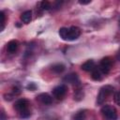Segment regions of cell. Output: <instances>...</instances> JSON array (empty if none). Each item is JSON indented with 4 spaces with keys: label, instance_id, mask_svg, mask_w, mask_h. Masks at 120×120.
<instances>
[{
    "label": "cell",
    "instance_id": "9c48e42d",
    "mask_svg": "<svg viewBox=\"0 0 120 120\" xmlns=\"http://www.w3.org/2000/svg\"><path fill=\"white\" fill-rule=\"evenodd\" d=\"M96 67L97 66H96V64L93 60H87L86 62H84L82 65V69L86 71V72H92Z\"/></svg>",
    "mask_w": 120,
    "mask_h": 120
},
{
    "label": "cell",
    "instance_id": "3957f363",
    "mask_svg": "<svg viewBox=\"0 0 120 120\" xmlns=\"http://www.w3.org/2000/svg\"><path fill=\"white\" fill-rule=\"evenodd\" d=\"M112 93H113V87L112 85L102 86L98 92V97H97V104H98V105L103 104Z\"/></svg>",
    "mask_w": 120,
    "mask_h": 120
},
{
    "label": "cell",
    "instance_id": "ffe728a7",
    "mask_svg": "<svg viewBox=\"0 0 120 120\" xmlns=\"http://www.w3.org/2000/svg\"><path fill=\"white\" fill-rule=\"evenodd\" d=\"M12 92H13V95H18V94L21 93V90L17 86H13L12 87Z\"/></svg>",
    "mask_w": 120,
    "mask_h": 120
},
{
    "label": "cell",
    "instance_id": "ba28073f",
    "mask_svg": "<svg viewBox=\"0 0 120 120\" xmlns=\"http://www.w3.org/2000/svg\"><path fill=\"white\" fill-rule=\"evenodd\" d=\"M63 81L65 82H68V83H72V84H79V82H80L79 77L76 73H69V74L66 75L64 77Z\"/></svg>",
    "mask_w": 120,
    "mask_h": 120
},
{
    "label": "cell",
    "instance_id": "30bf717a",
    "mask_svg": "<svg viewBox=\"0 0 120 120\" xmlns=\"http://www.w3.org/2000/svg\"><path fill=\"white\" fill-rule=\"evenodd\" d=\"M18 47H19V42H18L17 40H15V39H12V40H10V41L8 43V45H7V50H8V52L13 53V52H15L17 51Z\"/></svg>",
    "mask_w": 120,
    "mask_h": 120
},
{
    "label": "cell",
    "instance_id": "5bb4252c",
    "mask_svg": "<svg viewBox=\"0 0 120 120\" xmlns=\"http://www.w3.org/2000/svg\"><path fill=\"white\" fill-rule=\"evenodd\" d=\"M85 117H86L85 111H79L73 115L72 120H85Z\"/></svg>",
    "mask_w": 120,
    "mask_h": 120
},
{
    "label": "cell",
    "instance_id": "2e32d148",
    "mask_svg": "<svg viewBox=\"0 0 120 120\" xmlns=\"http://www.w3.org/2000/svg\"><path fill=\"white\" fill-rule=\"evenodd\" d=\"M0 18H1V31H3L5 28V23H6V15L4 11H0Z\"/></svg>",
    "mask_w": 120,
    "mask_h": 120
},
{
    "label": "cell",
    "instance_id": "5b68a950",
    "mask_svg": "<svg viewBox=\"0 0 120 120\" xmlns=\"http://www.w3.org/2000/svg\"><path fill=\"white\" fill-rule=\"evenodd\" d=\"M112 67V59L110 56H106L102 58L99 62L98 68L102 72V74H108Z\"/></svg>",
    "mask_w": 120,
    "mask_h": 120
},
{
    "label": "cell",
    "instance_id": "7c38bea8",
    "mask_svg": "<svg viewBox=\"0 0 120 120\" xmlns=\"http://www.w3.org/2000/svg\"><path fill=\"white\" fill-rule=\"evenodd\" d=\"M21 20L22 22L24 23H29L32 20V12L30 10H26L24 11L22 15H21Z\"/></svg>",
    "mask_w": 120,
    "mask_h": 120
},
{
    "label": "cell",
    "instance_id": "603a6c76",
    "mask_svg": "<svg viewBox=\"0 0 120 120\" xmlns=\"http://www.w3.org/2000/svg\"><path fill=\"white\" fill-rule=\"evenodd\" d=\"M116 58H117V60L120 61V49L118 50V52H117V53H116Z\"/></svg>",
    "mask_w": 120,
    "mask_h": 120
},
{
    "label": "cell",
    "instance_id": "8992f818",
    "mask_svg": "<svg viewBox=\"0 0 120 120\" xmlns=\"http://www.w3.org/2000/svg\"><path fill=\"white\" fill-rule=\"evenodd\" d=\"M52 96L56 99H62L67 94V86L65 84L57 85L52 89Z\"/></svg>",
    "mask_w": 120,
    "mask_h": 120
},
{
    "label": "cell",
    "instance_id": "277c9868",
    "mask_svg": "<svg viewBox=\"0 0 120 120\" xmlns=\"http://www.w3.org/2000/svg\"><path fill=\"white\" fill-rule=\"evenodd\" d=\"M102 115L108 120H116L117 119V112L114 107L111 105H104L100 110Z\"/></svg>",
    "mask_w": 120,
    "mask_h": 120
},
{
    "label": "cell",
    "instance_id": "7a4b0ae2",
    "mask_svg": "<svg viewBox=\"0 0 120 120\" xmlns=\"http://www.w3.org/2000/svg\"><path fill=\"white\" fill-rule=\"evenodd\" d=\"M29 107L30 102L26 98H20L14 103V109L18 112L21 118H28L31 115Z\"/></svg>",
    "mask_w": 120,
    "mask_h": 120
},
{
    "label": "cell",
    "instance_id": "9a60e30c",
    "mask_svg": "<svg viewBox=\"0 0 120 120\" xmlns=\"http://www.w3.org/2000/svg\"><path fill=\"white\" fill-rule=\"evenodd\" d=\"M83 98V92L82 89H77L76 92L74 93V99L76 100H81Z\"/></svg>",
    "mask_w": 120,
    "mask_h": 120
},
{
    "label": "cell",
    "instance_id": "e0dca14e",
    "mask_svg": "<svg viewBox=\"0 0 120 120\" xmlns=\"http://www.w3.org/2000/svg\"><path fill=\"white\" fill-rule=\"evenodd\" d=\"M40 5H41V8L43 9H45V10H49L52 8V5H51V3L49 1H42L40 3Z\"/></svg>",
    "mask_w": 120,
    "mask_h": 120
},
{
    "label": "cell",
    "instance_id": "4fadbf2b",
    "mask_svg": "<svg viewBox=\"0 0 120 120\" xmlns=\"http://www.w3.org/2000/svg\"><path fill=\"white\" fill-rule=\"evenodd\" d=\"M51 69H52V71H53L54 73L59 74V73H62V72L65 70V66H64L63 64H61V63H57V64L52 65V68H51Z\"/></svg>",
    "mask_w": 120,
    "mask_h": 120
},
{
    "label": "cell",
    "instance_id": "8fae6325",
    "mask_svg": "<svg viewBox=\"0 0 120 120\" xmlns=\"http://www.w3.org/2000/svg\"><path fill=\"white\" fill-rule=\"evenodd\" d=\"M91 77L95 81H100L102 79V72L100 71V69L98 68V67H96L94 68V70L91 72Z\"/></svg>",
    "mask_w": 120,
    "mask_h": 120
},
{
    "label": "cell",
    "instance_id": "d6986e66",
    "mask_svg": "<svg viewBox=\"0 0 120 120\" xmlns=\"http://www.w3.org/2000/svg\"><path fill=\"white\" fill-rule=\"evenodd\" d=\"M26 88H27V89H29V90H31V91H34V90L37 88V86H36V84H35L34 82H30V83H28V84H27Z\"/></svg>",
    "mask_w": 120,
    "mask_h": 120
},
{
    "label": "cell",
    "instance_id": "ac0fdd59",
    "mask_svg": "<svg viewBox=\"0 0 120 120\" xmlns=\"http://www.w3.org/2000/svg\"><path fill=\"white\" fill-rule=\"evenodd\" d=\"M113 99H114V102H115L118 106H120V91L117 92V93H115Z\"/></svg>",
    "mask_w": 120,
    "mask_h": 120
},
{
    "label": "cell",
    "instance_id": "44dd1931",
    "mask_svg": "<svg viewBox=\"0 0 120 120\" xmlns=\"http://www.w3.org/2000/svg\"><path fill=\"white\" fill-rule=\"evenodd\" d=\"M79 3L81 4V5H86V4H89V3H91V1L90 0H88V1H79Z\"/></svg>",
    "mask_w": 120,
    "mask_h": 120
},
{
    "label": "cell",
    "instance_id": "7402d4cb",
    "mask_svg": "<svg viewBox=\"0 0 120 120\" xmlns=\"http://www.w3.org/2000/svg\"><path fill=\"white\" fill-rule=\"evenodd\" d=\"M1 120H7V117H6V115H5L4 111H2V112H1Z\"/></svg>",
    "mask_w": 120,
    "mask_h": 120
},
{
    "label": "cell",
    "instance_id": "52a82bcc",
    "mask_svg": "<svg viewBox=\"0 0 120 120\" xmlns=\"http://www.w3.org/2000/svg\"><path fill=\"white\" fill-rule=\"evenodd\" d=\"M37 99L40 103H42L44 105H50L52 102V98L49 94H47V93H41V94H39L37 97Z\"/></svg>",
    "mask_w": 120,
    "mask_h": 120
},
{
    "label": "cell",
    "instance_id": "6da1fadb",
    "mask_svg": "<svg viewBox=\"0 0 120 120\" xmlns=\"http://www.w3.org/2000/svg\"><path fill=\"white\" fill-rule=\"evenodd\" d=\"M60 38L64 40H75L81 36V29L77 26L61 27L58 31Z\"/></svg>",
    "mask_w": 120,
    "mask_h": 120
},
{
    "label": "cell",
    "instance_id": "cb8c5ba5",
    "mask_svg": "<svg viewBox=\"0 0 120 120\" xmlns=\"http://www.w3.org/2000/svg\"><path fill=\"white\" fill-rule=\"evenodd\" d=\"M119 24H120V20H119Z\"/></svg>",
    "mask_w": 120,
    "mask_h": 120
}]
</instances>
